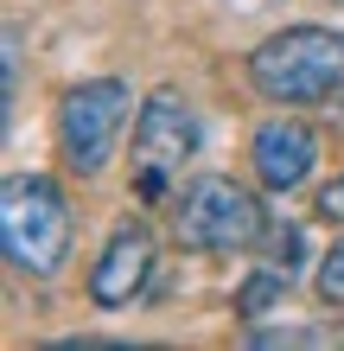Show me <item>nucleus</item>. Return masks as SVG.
Here are the masks:
<instances>
[{"label": "nucleus", "mask_w": 344, "mask_h": 351, "mask_svg": "<svg viewBox=\"0 0 344 351\" xmlns=\"http://www.w3.org/2000/svg\"><path fill=\"white\" fill-rule=\"evenodd\" d=\"M70 198L51 173H13L0 192V250L19 275L51 281L70 262Z\"/></svg>", "instance_id": "obj_1"}, {"label": "nucleus", "mask_w": 344, "mask_h": 351, "mask_svg": "<svg viewBox=\"0 0 344 351\" xmlns=\"http://www.w3.org/2000/svg\"><path fill=\"white\" fill-rule=\"evenodd\" d=\"M249 84L268 102L313 109L344 90V32L332 26H287L249 51Z\"/></svg>", "instance_id": "obj_2"}, {"label": "nucleus", "mask_w": 344, "mask_h": 351, "mask_svg": "<svg viewBox=\"0 0 344 351\" xmlns=\"http://www.w3.org/2000/svg\"><path fill=\"white\" fill-rule=\"evenodd\" d=\"M268 211L249 185H236L224 173H198L185 192L172 198V230L185 250H204V256H236V250H255L268 243Z\"/></svg>", "instance_id": "obj_3"}, {"label": "nucleus", "mask_w": 344, "mask_h": 351, "mask_svg": "<svg viewBox=\"0 0 344 351\" xmlns=\"http://www.w3.org/2000/svg\"><path fill=\"white\" fill-rule=\"evenodd\" d=\"M134 115V90L121 77H90L57 102V154L77 179H96L121 147V128Z\"/></svg>", "instance_id": "obj_4"}, {"label": "nucleus", "mask_w": 344, "mask_h": 351, "mask_svg": "<svg viewBox=\"0 0 344 351\" xmlns=\"http://www.w3.org/2000/svg\"><path fill=\"white\" fill-rule=\"evenodd\" d=\"M198 154V115L178 90H153L134 109V192L166 198L185 179V160Z\"/></svg>", "instance_id": "obj_5"}, {"label": "nucleus", "mask_w": 344, "mask_h": 351, "mask_svg": "<svg viewBox=\"0 0 344 351\" xmlns=\"http://www.w3.org/2000/svg\"><path fill=\"white\" fill-rule=\"evenodd\" d=\"M153 262H159V243H153V230L140 217H128V223H115L109 230V243H103V256H96V268H90V300L96 306H128L140 287L153 281Z\"/></svg>", "instance_id": "obj_6"}, {"label": "nucleus", "mask_w": 344, "mask_h": 351, "mask_svg": "<svg viewBox=\"0 0 344 351\" xmlns=\"http://www.w3.org/2000/svg\"><path fill=\"white\" fill-rule=\"evenodd\" d=\"M249 160H255V179L268 192H300L313 179V167H319V134L306 121H293V115L261 121L255 141H249Z\"/></svg>", "instance_id": "obj_7"}, {"label": "nucleus", "mask_w": 344, "mask_h": 351, "mask_svg": "<svg viewBox=\"0 0 344 351\" xmlns=\"http://www.w3.org/2000/svg\"><path fill=\"white\" fill-rule=\"evenodd\" d=\"M249 345L280 351V345H344V326H249Z\"/></svg>", "instance_id": "obj_8"}, {"label": "nucleus", "mask_w": 344, "mask_h": 351, "mask_svg": "<svg viewBox=\"0 0 344 351\" xmlns=\"http://www.w3.org/2000/svg\"><path fill=\"white\" fill-rule=\"evenodd\" d=\"M287 287H293V275H280V268H268V262H261V268H255V281L236 294V313H242V319H261L280 294H287Z\"/></svg>", "instance_id": "obj_9"}, {"label": "nucleus", "mask_w": 344, "mask_h": 351, "mask_svg": "<svg viewBox=\"0 0 344 351\" xmlns=\"http://www.w3.org/2000/svg\"><path fill=\"white\" fill-rule=\"evenodd\" d=\"M300 250H306L300 223H268V268H280V275H300Z\"/></svg>", "instance_id": "obj_10"}, {"label": "nucleus", "mask_w": 344, "mask_h": 351, "mask_svg": "<svg viewBox=\"0 0 344 351\" xmlns=\"http://www.w3.org/2000/svg\"><path fill=\"white\" fill-rule=\"evenodd\" d=\"M313 287H319V300H326V306H344V237L332 243L326 256H319V275H313Z\"/></svg>", "instance_id": "obj_11"}, {"label": "nucleus", "mask_w": 344, "mask_h": 351, "mask_svg": "<svg viewBox=\"0 0 344 351\" xmlns=\"http://www.w3.org/2000/svg\"><path fill=\"white\" fill-rule=\"evenodd\" d=\"M313 211L326 217V223H344V173L332 185H319V198H313Z\"/></svg>", "instance_id": "obj_12"}, {"label": "nucleus", "mask_w": 344, "mask_h": 351, "mask_svg": "<svg viewBox=\"0 0 344 351\" xmlns=\"http://www.w3.org/2000/svg\"><path fill=\"white\" fill-rule=\"evenodd\" d=\"M19 96V32H7V102Z\"/></svg>", "instance_id": "obj_13"}]
</instances>
